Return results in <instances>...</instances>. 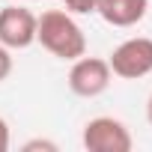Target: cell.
Wrapping results in <instances>:
<instances>
[{
	"label": "cell",
	"mask_w": 152,
	"mask_h": 152,
	"mask_svg": "<svg viewBox=\"0 0 152 152\" xmlns=\"http://www.w3.org/2000/svg\"><path fill=\"white\" fill-rule=\"evenodd\" d=\"M9 149V128H6V122L0 119V152H6Z\"/></svg>",
	"instance_id": "9c48e42d"
},
{
	"label": "cell",
	"mask_w": 152,
	"mask_h": 152,
	"mask_svg": "<svg viewBox=\"0 0 152 152\" xmlns=\"http://www.w3.org/2000/svg\"><path fill=\"white\" fill-rule=\"evenodd\" d=\"M146 116H149V122H152V96H149V104H146Z\"/></svg>",
	"instance_id": "8fae6325"
},
{
	"label": "cell",
	"mask_w": 152,
	"mask_h": 152,
	"mask_svg": "<svg viewBox=\"0 0 152 152\" xmlns=\"http://www.w3.org/2000/svg\"><path fill=\"white\" fill-rule=\"evenodd\" d=\"M36 39L42 42V48H48L54 57L63 60H78L87 51V39L81 27L60 9H51L42 18H36Z\"/></svg>",
	"instance_id": "6da1fadb"
},
{
	"label": "cell",
	"mask_w": 152,
	"mask_h": 152,
	"mask_svg": "<svg viewBox=\"0 0 152 152\" xmlns=\"http://www.w3.org/2000/svg\"><path fill=\"white\" fill-rule=\"evenodd\" d=\"M110 84V66L104 60H96V57H84L72 66L69 72V87L75 96H84V99H93L99 93H104Z\"/></svg>",
	"instance_id": "277c9868"
},
{
	"label": "cell",
	"mask_w": 152,
	"mask_h": 152,
	"mask_svg": "<svg viewBox=\"0 0 152 152\" xmlns=\"http://www.w3.org/2000/svg\"><path fill=\"white\" fill-rule=\"evenodd\" d=\"M66 3V9H72V12H81V15H87V12H96V0H63Z\"/></svg>",
	"instance_id": "52a82bcc"
},
{
	"label": "cell",
	"mask_w": 152,
	"mask_h": 152,
	"mask_svg": "<svg viewBox=\"0 0 152 152\" xmlns=\"http://www.w3.org/2000/svg\"><path fill=\"white\" fill-rule=\"evenodd\" d=\"M84 146L90 152H128L131 149V134L119 119L99 116L84 128Z\"/></svg>",
	"instance_id": "3957f363"
},
{
	"label": "cell",
	"mask_w": 152,
	"mask_h": 152,
	"mask_svg": "<svg viewBox=\"0 0 152 152\" xmlns=\"http://www.w3.org/2000/svg\"><path fill=\"white\" fill-rule=\"evenodd\" d=\"M30 149H54V143H45V140H33V143H27V152Z\"/></svg>",
	"instance_id": "30bf717a"
},
{
	"label": "cell",
	"mask_w": 152,
	"mask_h": 152,
	"mask_svg": "<svg viewBox=\"0 0 152 152\" xmlns=\"http://www.w3.org/2000/svg\"><path fill=\"white\" fill-rule=\"evenodd\" d=\"M110 72L119 78H143L152 72V39H128L110 54Z\"/></svg>",
	"instance_id": "7a4b0ae2"
},
{
	"label": "cell",
	"mask_w": 152,
	"mask_h": 152,
	"mask_svg": "<svg viewBox=\"0 0 152 152\" xmlns=\"http://www.w3.org/2000/svg\"><path fill=\"white\" fill-rule=\"evenodd\" d=\"M9 72H12V57H9L6 45H0V81H3Z\"/></svg>",
	"instance_id": "ba28073f"
},
{
	"label": "cell",
	"mask_w": 152,
	"mask_h": 152,
	"mask_svg": "<svg viewBox=\"0 0 152 152\" xmlns=\"http://www.w3.org/2000/svg\"><path fill=\"white\" fill-rule=\"evenodd\" d=\"M96 12L113 27H134L146 15V0H96Z\"/></svg>",
	"instance_id": "8992f818"
},
{
	"label": "cell",
	"mask_w": 152,
	"mask_h": 152,
	"mask_svg": "<svg viewBox=\"0 0 152 152\" xmlns=\"http://www.w3.org/2000/svg\"><path fill=\"white\" fill-rule=\"evenodd\" d=\"M36 39V15L24 6H6L0 12V45L27 48Z\"/></svg>",
	"instance_id": "5b68a950"
}]
</instances>
